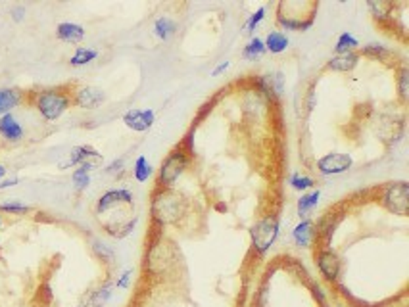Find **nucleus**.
<instances>
[{
  "mask_svg": "<svg viewBox=\"0 0 409 307\" xmlns=\"http://www.w3.org/2000/svg\"><path fill=\"white\" fill-rule=\"evenodd\" d=\"M185 200L173 188H158L152 196V219L158 225H173L185 215Z\"/></svg>",
  "mask_w": 409,
  "mask_h": 307,
  "instance_id": "f257e3e1",
  "label": "nucleus"
},
{
  "mask_svg": "<svg viewBox=\"0 0 409 307\" xmlns=\"http://www.w3.org/2000/svg\"><path fill=\"white\" fill-rule=\"evenodd\" d=\"M352 167V158L348 154H327L317 161V171L321 175H340Z\"/></svg>",
  "mask_w": 409,
  "mask_h": 307,
  "instance_id": "9d476101",
  "label": "nucleus"
},
{
  "mask_svg": "<svg viewBox=\"0 0 409 307\" xmlns=\"http://www.w3.org/2000/svg\"><path fill=\"white\" fill-rule=\"evenodd\" d=\"M156 121V114L154 110H138V107H133L127 114L123 115V123L129 127L131 130L135 133H144L148 130Z\"/></svg>",
  "mask_w": 409,
  "mask_h": 307,
  "instance_id": "ddd939ff",
  "label": "nucleus"
},
{
  "mask_svg": "<svg viewBox=\"0 0 409 307\" xmlns=\"http://www.w3.org/2000/svg\"><path fill=\"white\" fill-rule=\"evenodd\" d=\"M315 260H317V267H319V271H321V275L325 276L327 280L334 283V280L340 276L342 261H340V257L333 252V250H329V248L319 250V253L315 255Z\"/></svg>",
  "mask_w": 409,
  "mask_h": 307,
  "instance_id": "9b49d317",
  "label": "nucleus"
},
{
  "mask_svg": "<svg viewBox=\"0 0 409 307\" xmlns=\"http://www.w3.org/2000/svg\"><path fill=\"white\" fill-rule=\"evenodd\" d=\"M73 106L71 102V92L66 87H56V89H45L35 94V107L46 121H56L62 115Z\"/></svg>",
  "mask_w": 409,
  "mask_h": 307,
  "instance_id": "7ed1b4c3",
  "label": "nucleus"
},
{
  "mask_svg": "<svg viewBox=\"0 0 409 307\" xmlns=\"http://www.w3.org/2000/svg\"><path fill=\"white\" fill-rule=\"evenodd\" d=\"M100 161H102V154L99 152V150H94L92 146H76L71 152H69L68 160L64 161V163H60L62 169L66 167H73V165H83V163H91V165H99Z\"/></svg>",
  "mask_w": 409,
  "mask_h": 307,
  "instance_id": "f8f14e48",
  "label": "nucleus"
},
{
  "mask_svg": "<svg viewBox=\"0 0 409 307\" xmlns=\"http://www.w3.org/2000/svg\"><path fill=\"white\" fill-rule=\"evenodd\" d=\"M131 276H133V271H131V269H127V271H125V273H123V275L117 278V283H115L117 284V288H123V290H125V288H129Z\"/></svg>",
  "mask_w": 409,
  "mask_h": 307,
  "instance_id": "c9c22d12",
  "label": "nucleus"
},
{
  "mask_svg": "<svg viewBox=\"0 0 409 307\" xmlns=\"http://www.w3.org/2000/svg\"><path fill=\"white\" fill-rule=\"evenodd\" d=\"M133 175L138 183H146L152 175V165L144 156H138L135 161V167H133Z\"/></svg>",
  "mask_w": 409,
  "mask_h": 307,
  "instance_id": "bb28decb",
  "label": "nucleus"
},
{
  "mask_svg": "<svg viewBox=\"0 0 409 307\" xmlns=\"http://www.w3.org/2000/svg\"><path fill=\"white\" fill-rule=\"evenodd\" d=\"M4 175H6V167H4V165H0V181L4 179Z\"/></svg>",
  "mask_w": 409,
  "mask_h": 307,
  "instance_id": "a19ab883",
  "label": "nucleus"
},
{
  "mask_svg": "<svg viewBox=\"0 0 409 307\" xmlns=\"http://www.w3.org/2000/svg\"><path fill=\"white\" fill-rule=\"evenodd\" d=\"M23 17H25V8L23 6L12 8V20H14V22H23Z\"/></svg>",
  "mask_w": 409,
  "mask_h": 307,
  "instance_id": "4c0bfd02",
  "label": "nucleus"
},
{
  "mask_svg": "<svg viewBox=\"0 0 409 307\" xmlns=\"http://www.w3.org/2000/svg\"><path fill=\"white\" fill-rule=\"evenodd\" d=\"M56 37L64 40V43H69V45H77L85 38V29L83 25L71 22H64L56 27Z\"/></svg>",
  "mask_w": 409,
  "mask_h": 307,
  "instance_id": "2eb2a0df",
  "label": "nucleus"
},
{
  "mask_svg": "<svg viewBox=\"0 0 409 307\" xmlns=\"http://www.w3.org/2000/svg\"><path fill=\"white\" fill-rule=\"evenodd\" d=\"M315 2H287L282 0L277 6V22L285 29L290 31H303L310 27L317 12Z\"/></svg>",
  "mask_w": 409,
  "mask_h": 307,
  "instance_id": "f03ea898",
  "label": "nucleus"
},
{
  "mask_svg": "<svg viewBox=\"0 0 409 307\" xmlns=\"http://www.w3.org/2000/svg\"><path fill=\"white\" fill-rule=\"evenodd\" d=\"M92 250H94V253L99 255L100 260L104 261V263H112V261L115 260L114 252L108 248V246L100 244V242H92Z\"/></svg>",
  "mask_w": 409,
  "mask_h": 307,
  "instance_id": "473e14b6",
  "label": "nucleus"
},
{
  "mask_svg": "<svg viewBox=\"0 0 409 307\" xmlns=\"http://www.w3.org/2000/svg\"><path fill=\"white\" fill-rule=\"evenodd\" d=\"M104 100H106V94L91 84L77 87L76 91L71 92V102L81 110H96L104 104Z\"/></svg>",
  "mask_w": 409,
  "mask_h": 307,
  "instance_id": "1a4fd4ad",
  "label": "nucleus"
},
{
  "mask_svg": "<svg viewBox=\"0 0 409 307\" xmlns=\"http://www.w3.org/2000/svg\"><path fill=\"white\" fill-rule=\"evenodd\" d=\"M20 183V179L14 177V179H6V181H0V190H6V188H12L15 184Z\"/></svg>",
  "mask_w": 409,
  "mask_h": 307,
  "instance_id": "58836bf2",
  "label": "nucleus"
},
{
  "mask_svg": "<svg viewBox=\"0 0 409 307\" xmlns=\"http://www.w3.org/2000/svg\"><path fill=\"white\" fill-rule=\"evenodd\" d=\"M25 135L22 123L17 121L14 114H6L0 117V137L8 142H20Z\"/></svg>",
  "mask_w": 409,
  "mask_h": 307,
  "instance_id": "4468645a",
  "label": "nucleus"
},
{
  "mask_svg": "<svg viewBox=\"0 0 409 307\" xmlns=\"http://www.w3.org/2000/svg\"><path fill=\"white\" fill-rule=\"evenodd\" d=\"M229 66H231V63H229V61H221L220 66H217V68H215V69H213V71H212V75H213V77L221 75V73H223V71H227Z\"/></svg>",
  "mask_w": 409,
  "mask_h": 307,
  "instance_id": "ea45409f",
  "label": "nucleus"
},
{
  "mask_svg": "<svg viewBox=\"0 0 409 307\" xmlns=\"http://www.w3.org/2000/svg\"><path fill=\"white\" fill-rule=\"evenodd\" d=\"M264 45H266V50L271 54H280L285 52L290 45V40L285 33H280V31H271L269 35L264 40Z\"/></svg>",
  "mask_w": 409,
  "mask_h": 307,
  "instance_id": "aec40b11",
  "label": "nucleus"
},
{
  "mask_svg": "<svg viewBox=\"0 0 409 307\" xmlns=\"http://www.w3.org/2000/svg\"><path fill=\"white\" fill-rule=\"evenodd\" d=\"M290 186L294 188V190L298 192H303V190H310V188H313V179L308 175H300V173H292L290 175Z\"/></svg>",
  "mask_w": 409,
  "mask_h": 307,
  "instance_id": "c85d7f7f",
  "label": "nucleus"
},
{
  "mask_svg": "<svg viewBox=\"0 0 409 307\" xmlns=\"http://www.w3.org/2000/svg\"><path fill=\"white\" fill-rule=\"evenodd\" d=\"M367 8L371 10V14L375 20L385 22V20L390 17V12H392L394 4H392V2H367Z\"/></svg>",
  "mask_w": 409,
  "mask_h": 307,
  "instance_id": "cd10ccee",
  "label": "nucleus"
},
{
  "mask_svg": "<svg viewBox=\"0 0 409 307\" xmlns=\"http://www.w3.org/2000/svg\"><path fill=\"white\" fill-rule=\"evenodd\" d=\"M264 17H266V6H259L258 10H256V12H254V14L250 15V17H248V22H246V25H244V27H246V31H256V27H258L259 23L264 22Z\"/></svg>",
  "mask_w": 409,
  "mask_h": 307,
  "instance_id": "2f4dec72",
  "label": "nucleus"
},
{
  "mask_svg": "<svg viewBox=\"0 0 409 307\" xmlns=\"http://www.w3.org/2000/svg\"><path fill=\"white\" fill-rule=\"evenodd\" d=\"M0 211H2V214L23 215V214H29L31 206L22 204V202H8V204H0Z\"/></svg>",
  "mask_w": 409,
  "mask_h": 307,
  "instance_id": "c756f323",
  "label": "nucleus"
},
{
  "mask_svg": "<svg viewBox=\"0 0 409 307\" xmlns=\"http://www.w3.org/2000/svg\"><path fill=\"white\" fill-rule=\"evenodd\" d=\"M408 69L403 68L400 71V96H402V100H408Z\"/></svg>",
  "mask_w": 409,
  "mask_h": 307,
  "instance_id": "f704fd0d",
  "label": "nucleus"
},
{
  "mask_svg": "<svg viewBox=\"0 0 409 307\" xmlns=\"http://www.w3.org/2000/svg\"><path fill=\"white\" fill-rule=\"evenodd\" d=\"M357 46H359L357 38L346 31V33H342L340 37H338L336 45H334V50H336V54H348L354 52V48H357Z\"/></svg>",
  "mask_w": 409,
  "mask_h": 307,
  "instance_id": "a878e982",
  "label": "nucleus"
},
{
  "mask_svg": "<svg viewBox=\"0 0 409 307\" xmlns=\"http://www.w3.org/2000/svg\"><path fill=\"white\" fill-rule=\"evenodd\" d=\"M173 263V253L171 248L164 242H156L150 246V250L146 253V273H150L152 276L164 275L167 267Z\"/></svg>",
  "mask_w": 409,
  "mask_h": 307,
  "instance_id": "0eeeda50",
  "label": "nucleus"
},
{
  "mask_svg": "<svg viewBox=\"0 0 409 307\" xmlns=\"http://www.w3.org/2000/svg\"><path fill=\"white\" fill-rule=\"evenodd\" d=\"M357 61H359V54L357 52L336 54L334 58L329 60L327 69H331V71H340V73H348V71H352V69L356 68Z\"/></svg>",
  "mask_w": 409,
  "mask_h": 307,
  "instance_id": "f3484780",
  "label": "nucleus"
},
{
  "mask_svg": "<svg viewBox=\"0 0 409 307\" xmlns=\"http://www.w3.org/2000/svg\"><path fill=\"white\" fill-rule=\"evenodd\" d=\"M259 87L261 91L266 92L267 98H279L282 94V75L280 73H275V75H261L259 77Z\"/></svg>",
  "mask_w": 409,
  "mask_h": 307,
  "instance_id": "6ab92c4d",
  "label": "nucleus"
},
{
  "mask_svg": "<svg viewBox=\"0 0 409 307\" xmlns=\"http://www.w3.org/2000/svg\"><path fill=\"white\" fill-rule=\"evenodd\" d=\"M23 92L17 89H0V117L12 114V110L22 104Z\"/></svg>",
  "mask_w": 409,
  "mask_h": 307,
  "instance_id": "a211bd4d",
  "label": "nucleus"
},
{
  "mask_svg": "<svg viewBox=\"0 0 409 307\" xmlns=\"http://www.w3.org/2000/svg\"><path fill=\"white\" fill-rule=\"evenodd\" d=\"M364 54H365V56H369V58H377V60H379V58H387V56L390 52H388L387 48H385L382 45H377V43H373V45L364 46Z\"/></svg>",
  "mask_w": 409,
  "mask_h": 307,
  "instance_id": "72a5a7b5",
  "label": "nucleus"
},
{
  "mask_svg": "<svg viewBox=\"0 0 409 307\" xmlns=\"http://www.w3.org/2000/svg\"><path fill=\"white\" fill-rule=\"evenodd\" d=\"M175 31H177V22L171 20V17H167V15H162L154 23V33L162 40H169L175 35Z\"/></svg>",
  "mask_w": 409,
  "mask_h": 307,
  "instance_id": "412c9836",
  "label": "nucleus"
},
{
  "mask_svg": "<svg viewBox=\"0 0 409 307\" xmlns=\"http://www.w3.org/2000/svg\"><path fill=\"white\" fill-rule=\"evenodd\" d=\"M187 167H189V154L185 150H173L159 167V188H173V184L179 181V177L185 173Z\"/></svg>",
  "mask_w": 409,
  "mask_h": 307,
  "instance_id": "39448f33",
  "label": "nucleus"
},
{
  "mask_svg": "<svg viewBox=\"0 0 409 307\" xmlns=\"http://www.w3.org/2000/svg\"><path fill=\"white\" fill-rule=\"evenodd\" d=\"M123 171V160H115L114 163H110L106 167L108 175H117V173H122Z\"/></svg>",
  "mask_w": 409,
  "mask_h": 307,
  "instance_id": "e433bc0d",
  "label": "nucleus"
},
{
  "mask_svg": "<svg viewBox=\"0 0 409 307\" xmlns=\"http://www.w3.org/2000/svg\"><path fill=\"white\" fill-rule=\"evenodd\" d=\"M319 198H321V192L311 190L308 194H302V198L298 200V215L306 217V215L313 211V207H317Z\"/></svg>",
  "mask_w": 409,
  "mask_h": 307,
  "instance_id": "5701e85b",
  "label": "nucleus"
},
{
  "mask_svg": "<svg viewBox=\"0 0 409 307\" xmlns=\"http://www.w3.org/2000/svg\"><path fill=\"white\" fill-rule=\"evenodd\" d=\"M94 169V165L91 163H83L73 171V184H76L77 190H85L89 184H91V171Z\"/></svg>",
  "mask_w": 409,
  "mask_h": 307,
  "instance_id": "b1692460",
  "label": "nucleus"
},
{
  "mask_svg": "<svg viewBox=\"0 0 409 307\" xmlns=\"http://www.w3.org/2000/svg\"><path fill=\"white\" fill-rule=\"evenodd\" d=\"M382 206L396 215H408L409 209V184L400 183L388 184L382 194Z\"/></svg>",
  "mask_w": 409,
  "mask_h": 307,
  "instance_id": "423d86ee",
  "label": "nucleus"
},
{
  "mask_svg": "<svg viewBox=\"0 0 409 307\" xmlns=\"http://www.w3.org/2000/svg\"><path fill=\"white\" fill-rule=\"evenodd\" d=\"M266 45H264V40L258 37H254L248 43V45L244 46V50H243V56L246 58V60H258V58H261L264 54H266Z\"/></svg>",
  "mask_w": 409,
  "mask_h": 307,
  "instance_id": "393cba45",
  "label": "nucleus"
},
{
  "mask_svg": "<svg viewBox=\"0 0 409 307\" xmlns=\"http://www.w3.org/2000/svg\"><path fill=\"white\" fill-rule=\"evenodd\" d=\"M0 225H2V217H0Z\"/></svg>",
  "mask_w": 409,
  "mask_h": 307,
  "instance_id": "79ce46f5",
  "label": "nucleus"
},
{
  "mask_svg": "<svg viewBox=\"0 0 409 307\" xmlns=\"http://www.w3.org/2000/svg\"><path fill=\"white\" fill-rule=\"evenodd\" d=\"M279 230H280L279 219H277L275 215H269V217L259 219V221L250 229V240L254 252L266 253L267 250L275 244V240L279 237Z\"/></svg>",
  "mask_w": 409,
  "mask_h": 307,
  "instance_id": "20e7f679",
  "label": "nucleus"
},
{
  "mask_svg": "<svg viewBox=\"0 0 409 307\" xmlns=\"http://www.w3.org/2000/svg\"><path fill=\"white\" fill-rule=\"evenodd\" d=\"M112 288H110V284H106V286H102V288H99L96 292H92L91 294V306L92 307H102L104 304H106L108 299H110V296H112Z\"/></svg>",
  "mask_w": 409,
  "mask_h": 307,
  "instance_id": "7c9ffc66",
  "label": "nucleus"
},
{
  "mask_svg": "<svg viewBox=\"0 0 409 307\" xmlns=\"http://www.w3.org/2000/svg\"><path fill=\"white\" fill-rule=\"evenodd\" d=\"M99 58V50H94V48H85V46H79L76 52L71 54V58H69V63L73 66V68H81V66H87V63H91Z\"/></svg>",
  "mask_w": 409,
  "mask_h": 307,
  "instance_id": "4be33fe9",
  "label": "nucleus"
},
{
  "mask_svg": "<svg viewBox=\"0 0 409 307\" xmlns=\"http://www.w3.org/2000/svg\"><path fill=\"white\" fill-rule=\"evenodd\" d=\"M315 234L317 232H315V227H313V223L310 219H302V221L296 225L294 230H292V238H294V242L300 248H310Z\"/></svg>",
  "mask_w": 409,
  "mask_h": 307,
  "instance_id": "dca6fc26",
  "label": "nucleus"
},
{
  "mask_svg": "<svg viewBox=\"0 0 409 307\" xmlns=\"http://www.w3.org/2000/svg\"><path fill=\"white\" fill-rule=\"evenodd\" d=\"M120 207H129V209L133 207V194L127 188H114V190L104 192L96 200L94 211H96V215H108Z\"/></svg>",
  "mask_w": 409,
  "mask_h": 307,
  "instance_id": "6e6552de",
  "label": "nucleus"
}]
</instances>
